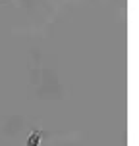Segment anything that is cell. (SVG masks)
I'll list each match as a JSON object with an SVG mask.
<instances>
[{
	"label": "cell",
	"instance_id": "1",
	"mask_svg": "<svg viewBox=\"0 0 139 146\" xmlns=\"http://www.w3.org/2000/svg\"><path fill=\"white\" fill-rule=\"evenodd\" d=\"M41 139H43V133L41 131H33L27 139V146H39L41 144Z\"/></svg>",
	"mask_w": 139,
	"mask_h": 146
}]
</instances>
